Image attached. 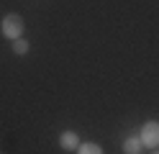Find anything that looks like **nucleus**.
Returning a JSON list of instances; mask_svg holds the SVG:
<instances>
[{
	"mask_svg": "<svg viewBox=\"0 0 159 154\" xmlns=\"http://www.w3.org/2000/svg\"><path fill=\"white\" fill-rule=\"evenodd\" d=\"M139 136H141V144L146 149H157L159 147V121H146L139 128Z\"/></svg>",
	"mask_w": 159,
	"mask_h": 154,
	"instance_id": "f03ea898",
	"label": "nucleus"
},
{
	"mask_svg": "<svg viewBox=\"0 0 159 154\" xmlns=\"http://www.w3.org/2000/svg\"><path fill=\"white\" fill-rule=\"evenodd\" d=\"M11 49H13V54L16 57H26L28 51H31V44H28V39H16V41H11Z\"/></svg>",
	"mask_w": 159,
	"mask_h": 154,
	"instance_id": "39448f33",
	"label": "nucleus"
},
{
	"mask_svg": "<svg viewBox=\"0 0 159 154\" xmlns=\"http://www.w3.org/2000/svg\"><path fill=\"white\" fill-rule=\"evenodd\" d=\"M23 28H26V23H23L21 16H18V13H8V16L3 18V23H0V34H3L5 39L16 41V39L23 36Z\"/></svg>",
	"mask_w": 159,
	"mask_h": 154,
	"instance_id": "f257e3e1",
	"label": "nucleus"
},
{
	"mask_svg": "<svg viewBox=\"0 0 159 154\" xmlns=\"http://www.w3.org/2000/svg\"><path fill=\"white\" fill-rule=\"evenodd\" d=\"M77 154H105L100 144H93V141H82L77 147Z\"/></svg>",
	"mask_w": 159,
	"mask_h": 154,
	"instance_id": "423d86ee",
	"label": "nucleus"
},
{
	"mask_svg": "<svg viewBox=\"0 0 159 154\" xmlns=\"http://www.w3.org/2000/svg\"><path fill=\"white\" fill-rule=\"evenodd\" d=\"M0 154H3V152H0Z\"/></svg>",
	"mask_w": 159,
	"mask_h": 154,
	"instance_id": "1a4fd4ad",
	"label": "nucleus"
},
{
	"mask_svg": "<svg viewBox=\"0 0 159 154\" xmlns=\"http://www.w3.org/2000/svg\"><path fill=\"white\" fill-rule=\"evenodd\" d=\"M139 154H141V152H139Z\"/></svg>",
	"mask_w": 159,
	"mask_h": 154,
	"instance_id": "6e6552de",
	"label": "nucleus"
},
{
	"mask_svg": "<svg viewBox=\"0 0 159 154\" xmlns=\"http://www.w3.org/2000/svg\"><path fill=\"white\" fill-rule=\"evenodd\" d=\"M80 144H82V141H80V133H77V131L67 128V131L59 133V147H62L64 152H77Z\"/></svg>",
	"mask_w": 159,
	"mask_h": 154,
	"instance_id": "7ed1b4c3",
	"label": "nucleus"
},
{
	"mask_svg": "<svg viewBox=\"0 0 159 154\" xmlns=\"http://www.w3.org/2000/svg\"><path fill=\"white\" fill-rule=\"evenodd\" d=\"M152 154H159V147H157V149H152Z\"/></svg>",
	"mask_w": 159,
	"mask_h": 154,
	"instance_id": "0eeeda50",
	"label": "nucleus"
},
{
	"mask_svg": "<svg viewBox=\"0 0 159 154\" xmlns=\"http://www.w3.org/2000/svg\"><path fill=\"white\" fill-rule=\"evenodd\" d=\"M123 154H139V152H141L144 149V144H141V136H139V128L136 131H131V133H128V136L123 139Z\"/></svg>",
	"mask_w": 159,
	"mask_h": 154,
	"instance_id": "20e7f679",
	"label": "nucleus"
}]
</instances>
